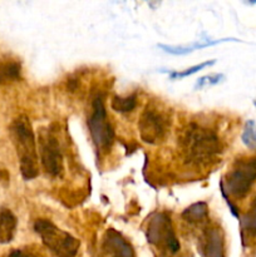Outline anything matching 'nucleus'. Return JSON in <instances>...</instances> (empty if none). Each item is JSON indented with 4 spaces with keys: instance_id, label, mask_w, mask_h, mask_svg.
Segmentation results:
<instances>
[{
    "instance_id": "obj_1",
    "label": "nucleus",
    "mask_w": 256,
    "mask_h": 257,
    "mask_svg": "<svg viewBox=\"0 0 256 257\" xmlns=\"http://www.w3.org/2000/svg\"><path fill=\"white\" fill-rule=\"evenodd\" d=\"M178 147L188 165L208 166L222 152V145L213 131L196 123L183 128L178 137Z\"/></svg>"
},
{
    "instance_id": "obj_2",
    "label": "nucleus",
    "mask_w": 256,
    "mask_h": 257,
    "mask_svg": "<svg viewBox=\"0 0 256 257\" xmlns=\"http://www.w3.org/2000/svg\"><path fill=\"white\" fill-rule=\"evenodd\" d=\"M10 137L19 158L20 173L25 181L39 175L37 142L30 120L27 115H19L10 124Z\"/></svg>"
},
{
    "instance_id": "obj_3",
    "label": "nucleus",
    "mask_w": 256,
    "mask_h": 257,
    "mask_svg": "<svg viewBox=\"0 0 256 257\" xmlns=\"http://www.w3.org/2000/svg\"><path fill=\"white\" fill-rule=\"evenodd\" d=\"M34 231L40 236L45 247L57 257H74L79 250V240L60 230L52 221L37 220Z\"/></svg>"
},
{
    "instance_id": "obj_4",
    "label": "nucleus",
    "mask_w": 256,
    "mask_h": 257,
    "mask_svg": "<svg viewBox=\"0 0 256 257\" xmlns=\"http://www.w3.org/2000/svg\"><path fill=\"white\" fill-rule=\"evenodd\" d=\"M171 125V115L157 102L146 105L138 120V131L143 142L157 145L167 135Z\"/></svg>"
},
{
    "instance_id": "obj_5",
    "label": "nucleus",
    "mask_w": 256,
    "mask_h": 257,
    "mask_svg": "<svg viewBox=\"0 0 256 257\" xmlns=\"http://www.w3.org/2000/svg\"><path fill=\"white\" fill-rule=\"evenodd\" d=\"M256 181V156L237 160L221 183L222 192L233 198H243Z\"/></svg>"
},
{
    "instance_id": "obj_6",
    "label": "nucleus",
    "mask_w": 256,
    "mask_h": 257,
    "mask_svg": "<svg viewBox=\"0 0 256 257\" xmlns=\"http://www.w3.org/2000/svg\"><path fill=\"white\" fill-rule=\"evenodd\" d=\"M88 130L93 143L100 152H107L113 145L114 141V131L108 119L107 110H105L104 102L100 95L93 99L92 112L88 118Z\"/></svg>"
},
{
    "instance_id": "obj_7",
    "label": "nucleus",
    "mask_w": 256,
    "mask_h": 257,
    "mask_svg": "<svg viewBox=\"0 0 256 257\" xmlns=\"http://www.w3.org/2000/svg\"><path fill=\"white\" fill-rule=\"evenodd\" d=\"M39 155L45 172L52 177H59L63 173V153L59 140L52 127L42 130L38 138Z\"/></svg>"
},
{
    "instance_id": "obj_8",
    "label": "nucleus",
    "mask_w": 256,
    "mask_h": 257,
    "mask_svg": "<svg viewBox=\"0 0 256 257\" xmlns=\"http://www.w3.org/2000/svg\"><path fill=\"white\" fill-rule=\"evenodd\" d=\"M147 240L156 247L171 253H176L180 250V242L176 237L171 218L165 212L155 213L151 217L147 227Z\"/></svg>"
},
{
    "instance_id": "obj_9",
    "label": "nucleus",
    "mask_w": 256,
    "mask_h": 257,
    "mask_svg": "<svg viewBox=\"0 0 256 257\" xmlns=\"http://www.w3.org/2000/svg\"><path fill=\"white\" fill-rule=\"evenodd\" d=\"M103 248L109 257H135V251L130 242L114 230H108L105 232Z\"/></svg>"
},
{
    "instance_id": "obj_10",
    "label": "nucleus",
    "mask_w": 256,
    "mask_h": 257,
    "mask_svg": "<svg viewBox=\"0 0 256 257\" xmlns=\"http://www.w3.org/2000/svg\"><path fill=\"white\" fill-rule=\"evenodd\" d=\"M201 250L205 257H225L222 233L217 227H210L201 237Z\"/></svg>"
},
{
    "instance_id": "obj_11",
    "label": "nucleus",
    "mask_w": 256,
    "mask_h": 257,
    "mask_svg": "<svg viewBox=\"0 0 256 257\" xmlns=\"http://www.w3.org/2000/svg\"><path fill=\"white\" fill-rule=\"evenodd\" d=\"M18 221L14 213L8 208L0 211V243H9L17 232Z\"/></svg>"
},
{
    "instance_id": "obj_12",
    "label": "nucleus",
    "mask_w": 256,
    "mask_h": 257,
    "mask_svg": "<svg viewBox=\"0 0 256 257\" xmlns=\"http://www.w3.org/2000/svg\"><path fill=\"white\" fill-rule=\"evenodd\" d=\"M22 67L18 62L9 60L0 64V84H8V83L17 82L20 79Z\"/></svg>"
},
{
    "instance_id": "obj_13",
    "label": "nucleus",
    "mask_w": 256,
    "mask_h": 257,
    "mask_svg": "<svg viewBox=\"0 0 256 257\" xmlns=\"http://www.w3.org/2000/svg\"><path fill=\"white\" fill-rule=\"evenodd\" d=\"M208 208L205 202H198L195 205L186 208L182 213V217L187 221L188 223H200L207 218Z\"/></svg>"
},
{
    "instance_id": "obj_14",
    "label": "nucleus",
    "mask_w": 256,
    "mask_h": 257,
    "mask_svg": "<svg viewBox=\"0 0 256 257\" xmlns=\"http://www.w3.org/2000/svg\"><path fill=\"white\" fill-rule=\"evenodd\" d=\"M230 42V40H236V39H221V40H208V42H205V43H195L193 45H191V47H172V45H163V44H160L158 47L162 48V49H165V52L170 53V54H175V55H178V54H187V53L190 52H193V50L196 49H202V48H206V47H210V45H216V44H220V43L222 42Z\"/></svg>"
},
{
    "instance_id": "obj_15",
    "label": "nucleus",
    "mask_w": 256,
    "mask_h": 257,
    "mask_svg": "<svg viewBox=\"0 0 256 257\" xmlns=\"http://www.w3.org/2000/svg\"><path fill=\"white\" fill-rule=\"evenodd\" d=\"M110 105H112V109L118 113L132 112L137 105V97H136V94L128 95V97L115 95V97H113Z\"/></svg>"
},
{
    "instance_id": "obj_16",
    "label": "nucleus",
    "mask_w": 256,
    "mask_h": 257,
    "mask_svg": "<svg viewBox=\"0 0 256 257\" xmlns=\"http://www.w3.org/2000/svg\"><path fill=\"white\" fill-rule=\"evenodd\" d=\"M241 226H242L243 232H246L247 235H256V197L251 202L247 213L243 216L242 221H241Z\"/></svg>"
},
{
    "instance_id": "obj_17",
    "label": "nucleus",
    "mask_w": 256,
    "mask_h": 257,
    "mask_svg": "<svg viewBox=\"0 0 256 257\" xmlns=\"http://www.w3.org/2000/svg\"><path fill=\"white\" fill-rule=\"evenodd\" d=\"M241 140L248 150H256V123L253 120L250 119L245 123Z\"/></svg>"
},
{
    "instance_id": "obj_18",
    "label": "nucleus",
    "mask_w": 256,
    "mask_h": 257,
    "mask_svg": "<svg viewBox=\"0 0 256 257\" xmlns=\"http://www.w3.org/2000/svg\"><path fill=\"white\" fill-rule=\"evenodd\" d=\"M212 64H215V60H210V62L201 63V64L195 65V67H191V68H188V69H185L183 72H173V73H171L170 77L172 78V79H176V78L188 77V75L195 74V73L200 72L201 69H205L206 67H210V65H212Z\"/></svg>"
},
{
    "instance_id": "obj_19",
    "label": "nucleus",
    "mask_w": 256,
    "mask_h": 257,
    "mask_svg": "<svg viewBox=\"0 0 256 257\" xmlns=\"http://www.w3.org/2000/svg\"><path fill=\"white\" fill-rule=\"evenodd\" d=\"M223 75L222 74H215V75H206V77H202L201 79H198L197 84L196 87L197 88H203L207 87V85H212V84H217L220 82V79H222Z\"/></svg>"
},
{
    "instance_id": "obj_20",
    "label": "nucleus",
    "mask_w": 256,
    "mask_h": 257,
    "mask_svg": "<svg viewBox=\"0 0 256 257\" xmlns=\"http://www.w3.org/2000/svg\"><path fill=\"white\" fill-rule=\"evenodd\" d=\"M9 257H39V256H37L35 253L29 252V251H25V250H14L12 253H10Z\"/></svg>"
},
{
    "instance_id": "obj_21",
    "label": "nucleus",
    "mask_w": 256,
    "mask_h": 257,
    "mask_svg": "<svg viewBox=\"0 0 256 257\" xmlns=\"http://www.w3.org/2000/svg\"><path fill=\"white\" fill-rule=\"evenodd\" d=\"M255 105H256V102H255Z\"/></svg>"
}]
</instances>
